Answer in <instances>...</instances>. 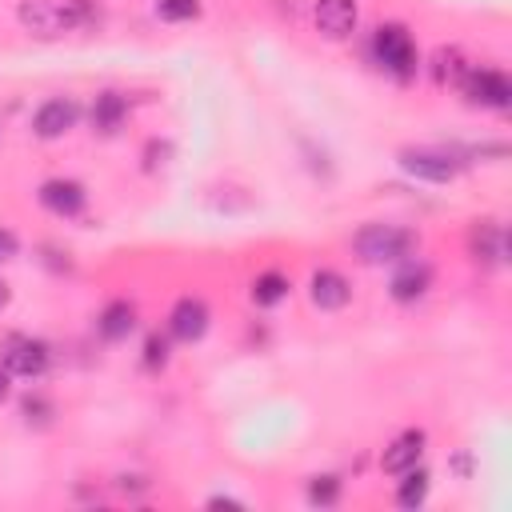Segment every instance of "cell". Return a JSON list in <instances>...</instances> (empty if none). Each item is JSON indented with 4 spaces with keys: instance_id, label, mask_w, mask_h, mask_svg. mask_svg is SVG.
Wrapping results in <instances>:
<instances>
[{
    "instance_id": "obj_1",
    "label": "cell",
    "mask_w": 512,
    "mask_h": 512,
    "mask_svg": "<svg viewBox=\"0 0 512 512\" xmlns=\"http://www.w3.org/2000/svg\"><path fill=\"white\" fill-rule=\"evenodd\" d=\"M368 56H372V64H376L384 76H392V80H400V84H408V80L416 76V68H420L416 40H412V32H408L400 20H384V24L372 28Z\"/></svg>"
},
{
    "instance_id": "obj_2",
    "label": "cell",
    "mask_w": 512,
    "mask_h": 512,
    "mask_svg": "<svg viewBox=\"0 0 512 512\" xmlns=\"http://www.w3.org/2000/svg\"><path fill=\"white\" fill-rule=\"evenodd\" d=\"M420 248V236L404 224H384V220H372L364 224L356 236H352V252L372 264V268H384V264H400L404 256H412Z\"/></svg>"
},
{
    "instance_id": "obj_3",
    "label": "cell",
    "mask_w": 512,
    "mask_h": 512,
    "mask_svg": "<svg viewBox=\"0 0 512 512\" xmlns=\"http://www.w3.org/2000/svg\"><path fill=\"white\" fill-rule=\"evenodd\" d=\"M16 20L32 36H60V32L84 28L92 20V4L88 0H20Z\"/></svg>"
},
{
    "instance_id": "obj_4",
    "label": "cell",
    "mask_w": 512,
    "mask_h": 512,
    "mask_svg": "<svg viewBox=\"0 0 512 512\" xmlns=\"http://www.w3.org/2000/svg\"><path fill=\"white\" fill-rule=\"evenodd\" d=\"M460 96L472 104V108H488V112H508L512 108V80L500 72V68H480V64H468V72L460 76Z\"/></svg>"
},
{
    "instance_id": "obj_5",
    "label": "cell",
    "mask_w": 512,
    "mask_h": 512,
    "mask_svg": "<svg viewBox=\"0 0 512 512\" xmlns=\"http://www.w3.org/2000/svg\"><path fill=\"white\" fill-rule=\"evenodd\" d=\"M0 364L8 368V376L40 380V376L52 368V348H48L40 336L12 332V336H4V340H0Z\"/></svg>"
},
{
    "instance_id": "obj_6",
    "label": "cell",
    "mask_w": 512,
    "mask_h": 512,
    "mask_svg": "<svg viewBox=\"0 0 512 512\" xmlns=\"http://www.w3.org/2000/svg\"><path fill=\"white\" fill-rule=\"evenodd\" d=\"M396 164L412 180H424V184H448L464 168V160L452 148H400L396 152Z\"/></svg>"
},
{
    "instance_id": "obj_7",
    "label": "cell",
    "mask_w": 512,
    "mask_h": 512,
    "mask_svg": "<svg viewBox=\"0 0 512 512\" xmlns=\"http://www.w3.org/2000/svg\"><path fill=\"white\" fill-rule=\"evenodd\" d=\"M208 324H212V308H208L204 296H180L168 308V340L196 344V340H204Z\"/></svg>"
},
{
    "instance_id": "obj_8",
    "label": "cell",
    "mask_w": 512,
    "mask_h": 512,
    "mask_svg": "<svg viewBox=\"0 0 512 512\" xmlns=\"http://www.w3.org/2000/svg\"><path fill=\"white\" fill-rule=\"evenodd\" d=\"M36 200H40V208H48L52 216L76 220V216L88 208V188H84L80 180H72V176H48V180L40 184Z\"/></svg>"
},
{
    "instance_id": "obj_9",
    "label": "cell",
    "mask_w": 512,
    "mask_h": 512,
    "mask_svg": "<svg viewBox=\"0 0 512 512\" xmlns=\"http://www.w3.org/2000/svg\"><path fill=\"white\" fill-rule=\"evenodd\" d=\"M80 124V104L72 96H48L32 112V136L36 140H60Z\"/></svg>"
},
{
    "instance_id": "obj_10",
    "label": "cell",
    "mask_w": 512,
    "mask_h": 512,
    "mask_svg": "<svg viewBox=\"0 0 512 512\" xmlns=\"http://www.w3.org/2000/svg\"><path fill=\"white\" fill-rule=\"evenodd\" d=\"M428 288H432V264L420 260L416 252L404 256V260L396 264L392 280H388V296H392L396 304H416V300L428 296Z\"/></svg>"
},
{
    "instance_id": "obj_11",
    "label": "cell",
    "mask_w": 512,
    "mask_h": 512,
    "mask_svg": "<svg viewBox=\"0 0 512 512\" xmlns=\"http://www.w3.org/2000/svg\"><path fill=\"white\" fill-rule=\"evenodd\" d=\"M360 20V0H316L312 4V24L324 40H348Z\"/></svg>"
},
{
    "instance_id": "obj_12",
    "label": "cell",
    "mask_w": 512,
    "mask_h": 512,
    "mask_svg": "<svg viewBox=\"0 0 512 512\" xmlns=\"http://www.w3.org/2000/svg\"><path fill=\"white\" fill-rule=\"evenodd\" d=\"M308 300H312V308H320V312H340V308H348V300H352V284H348V276L336 272V268H316V272L308 276Z\"/></svg>"
},
{
    "instance_id": "obj_13",
    "label": "cell",
    "mask_w": 512,
    "mask_h": 512,
    "mask_svg": "<svg viewBox=\"0 0 512 512\" xmlns=\"http://www.w3.org/2000/svg\"><path fill=\"white\" fill-rule=\"evenodd\" d=\"M424 444H428V432L424 428H404L396 440H388V448L380 452V472L384 476H400L408 468L420 464L424 456Z\"/></svg>"
},
{
    "instance_id": "obj_14",
    "label": "cell",
    "mask_w": 512,
    "mask_h": 512,
    "mask_svg": "<svg viewBox=\"0 0 512 512\" xmlns=\"http://www.w3.org/2000/svg\"><path fill=\"white\" fill-rule=\"evenodd\" d=\"M128 96L124 92H116V88H104V92H96L92 96V104H88V120H92V132L96 136H116L124 124H128Z\"/></svg>"
},
{
    "instance_id": "obj_15",
    "label": "cell",
    "mask_w": 512,
    "mask_h": 512,
    "mask_svg": "<svg viewBox=\"0 0 512 512\" xmlns=\"http://www.w3.org/2000/svg\"><path fill=\"white\" fill-rule=\"evenodd\" d=\"M468 252L476 264L484 268H500L504 264V252H508V240H504V228L496 220H476L472 232H468Z\"/></svg>"
},
{
    "instance_id": "obj_16",
    "label": "cell",
    "mask_w": 512,
    "mask_h": 512,
    "mask_svg": "<svg viewBox=\"0 0 512 512\" xmlns=\"http://www.w3.org/2000/svg\"><path fill=\"white\" fill-rule=\"evenodd\" d=\"M132 328H136V304L124 300V296L108 300V304L100 308V316H96V332H100V340H108V344L128 340Z\"/></svg>"
},
{
    "instance_id": "obj_17",
    "label": "cell",
    "mask_w": 512,
    "mask_h": 512,
    "mask_svg": "<svg viewBox=\"0 0 512 512\" xmlns=\"http://www.w3.org/2000/svg\"><path fill=\"white\" fill-rule=\"evenodd\" d=\"M288 292H292V280H288L284 272H276V268L256 272V280H252V288H248V296H252L256 308H276L280 300H288Z\"/></svg>"
},
{
    "instance_id": "obj_18",
    "label": "cell",
    "mask_w": 512,
    "mask_h": 512,
    "mask_svg": "<svg viewBox=\"0 0 512 512\" xmlns=\"http://www.w3.org/2000/svg\"><path fill=\"white\" fill-rule=\"evenodd\" d=\"M428 488H432V476H428V468H424V464H416V468L400 472L396 504H400V508H420V504L428 500Z\"/></svg>"
},
{
    "instance_id": "obj_19",
    "label": "cell",
    "mask_w": 512,
    "mask_h": 512,
    "mask_svg": "<svg viewBox=\"0 0 512 512\" xmlns=\"http://www.w3.org/2000/svg\"><path fill=\"white\" fill-rule=\"evenodd\" d=\"M340 492H344V480H340V476H332V472L312 476V480H308V488H304V496H308V504H312V508H332V504H340Z\"/></svg>"
},
{
    "instance_id": "obj_20",
    "label": "cell",
    "mask_w": 512,
    "mask_h": 512,
    "mask_svg": "<svg viewBox=\"0 0 512 512\" xmlns=\"http://www.w3.org/2000/svg\"><path fill=\"white\" fill-rule=\"evenodd\" d=\"M20 416H24L28 428H48L52 416H56V404L44 392H24L20 396Z\"/></svg>"
},
{
    "instance_id": "obj_21",
    "label": "cell",
    "mask_w": 512,
    "mask_h": 512,
    "mask_svg": "<svg viewBox=\"0 0 512 512\" xmlns=\"http://www.w3.org/2000/svg\"><path fill=\"white\" fill-rule=\"evenodd\" d=\"M468 72V64H464V56L456 52V48H440L436 52V60H432V80L444 88V84H460V76Z\"/></svg>"
},
{
    "instance_id": "obj_22",
    "label": "cell",
    "mask_w": 512,
    "mask_h": 512,
    "mask_svg": "<svg viewBox=\"0 0 512 512\" xmlns=\"http://www.w3.org/2000/svg\"><path fill=\"white\" fill-rule=\"evenodd\" d=\"M200 12H204L200 0H156V16L164 24H192L200 20Z\"/></svg>"
},
{
    "instance_id": "obj_23",
    "label": "cell",
    "mask_w": 512,
    "mask_h": 512,
    "mask_svg": "<svg viewBox=\"0 0 512 512\" xmlns=\"http://www.w3.org/2000/svg\"><path fill=\"white\" fill-rule=\"evenodd\" d=\"M168 360H172V344H168V332H164V336H160V332H152V336L144 340V356H140L144 372H164V368H168Z\"/></svg>"
},
{
    "instance_id": "obj_24",
    "label": "cell",
    "mask_w": 512,
    "mask_h": 512,
    "mask_svg": "<svg viewBox=\"0 0 512 512\" xmlns=\"http://www.w3.org/2000/svg\"><path fill=\"white\" fill-rule=\"evenodd\" d=\"M144 156H148V168H156V164H168L164 156H172V144H168V140H152V144L144 148Z\"/></svg>"
},
{
    "instance_id": "obj_25",
    "label": "cell",
    "mask_w": 512,
    "mask_h": 512,
    "mask_svg": "<svg viewBox=\"0 0 512 512\" xmlns=\"http://www.w3.org/2000/svg\"><path fill=\"white\" fill-rule=\"evenodd\" d=\"M16 252H20V240H16V232L0 228V264H8V260H12Z\"/></svg>"
},
{
    "instance_id": "obj_26",
    "label": "cell",
    "mask_w": 512,
    "mask_h": 512,
    "mask_svg": "<svg viewBox=\"0 0 512 512\" xmlns=\"http://www.w3.org/2000/svg\"><path fill=\"white\" fill-rule=\"evenodd\" d=\"M208 508H244L240 500H232V496H212L208 500Z\"/></svg>"
},
{
    "instance_id": "obj_27",
    "label": "cell",
    "mask_w": 512,
    "mask_h": 512,
    "mask_svg": "<svg viewBox=\"0 0 512 512\" xmlns=\"http://www.w3.org/2000/svg\"><path fill=\"white\" fill-rule=\"evenodd\" d=\"M8 392H12V376H8V368L0 364V404L8 400Z\"/></svg>"
},
{
    "instance_id": "obj_28",
    "label": "cell",
    "mask_w": 512,
    "mask_h": 512,
    "mask_svg": "<svg viewBox=\"0 0 512 512\" xmlns=\"http://www.w3.org/2000/svg\"><path fill=\"white\" fill-rule=\"evenodd\" d=\"M8 300H12V288H8V284H4V280H0V312H4V308H8Z\"/></svg>"
}]
</instances>
